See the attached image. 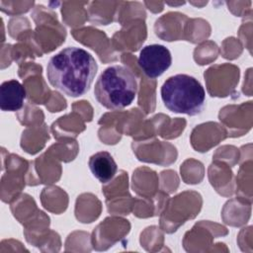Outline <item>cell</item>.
Instances as JSON below:
<instances>
[{
    "mask_svg": "<svg viewBox=\"0 0 253 253\" xmlns=\"http://www.w3.org/2000/svg\"><path fill=\"white\" fill-rule=\"evenodd\" d=\"M97 70V62L91 53L69 46L50 57L46 76L54 88L69 97H79L89 91Z\"/></svg>",
    "mask_w": 253,
    "mask_h": 253,
    "instance_id": "obj_1",
    "label": "cell"
},
{
    "mask_svg": "<svg viewBox=\"0 0 253 253\" xmlns=\"http://www.w3.org/2000/svg\"><path fill=\"white\" fill-rule=\"evenodd\" d=\"M137 92L134 74L124 65L107 67L95 84V97L107 109L119 110L129 106Z\"/></svg>",
    "mask_w": 253,
    "mask_h": 253,
    "instance_id": "obj_2",
    "label": "cell"
},
{
    "mask_svg": "<svg viewBox=\"0 0 253 253\" xmlns=\"http://www.w3.org/2000/svg\"><path fill=\"white\" fill-rule=\"evenodd\" d=\"M160 92L164 106L173 113L196 116L205 107V89L198 79L191 75L170 76L163 83Z\"/></svg>",
    "mask_w": 253,
    "mask_h": 253,
    "instance_id": "obj_3",
    "label": "cell"
},
{
    "mask_svg": "<svg viewBox=\"0 0 253 253\" xmlns=\"http://www.w3.org/2000/svg\"><path fill=\"white\" fill-rule=\"evenodd\" d=\"M137 63L148 78L154 79L161 76L170 67L171 52L162 44H149L140 50Z\"/></svg>",
    "mask_w": 253,
    "mask_h": 253,
    "instance_id": "obj_4",
    "label": "cell"
},
{
    "mask_svg": "<svg viewBox=\"0 0 253 253\" xmlns=\"http://www.w3.org/2000/svg\"><path fill=\"white\" fill-rule=\"evenodd\" d=\"M26 90L15 79L4 81L0 86V109L5 112H15L24 105Z\"/></svg>",
    "mask_w": 253,
    "mask_h": 253,
    "instance_id": "obj_5",
    "label": "cell"
},
{
    "mask_svg": "<svg viewBox=\"0 0 253 253\" xmlns=\"http://www.w3.org/2000/svg\"><path fill=\"white\" fill-rule=\"evenodd\" d=\"M88 165L93 176L101 183L110 182L118 170L115 159L107 151H99L93 154Z\"/></svg>",
    "mask_w": 253,
    "mask_h": 253,
    "instance_id": "obj_6",
    "label": "cell"
}]
</instances>
